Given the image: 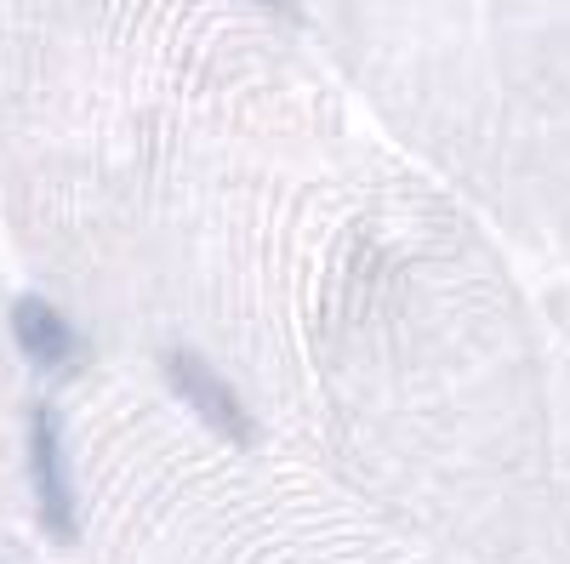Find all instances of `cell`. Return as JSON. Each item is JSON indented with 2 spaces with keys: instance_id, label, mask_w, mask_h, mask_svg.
<instances>
[{
  "instance_id": "1",
  "label": "cell",
  "mask_w": 570,
  "mask_h": 564,
  "mask_svg": "<svg viewBox=\"0 0 570 564\" xmlns=\"http://www.w3.org/2000/svg\"><path fill=\"white\" fill-rule=\"evenodd\" d=\"M29 485L40 525L52 542H80V507H75V479H69V451H63V422L52 405L29 410Z\"/></svg>"
},
{
  "instance_id": "2",
  "label": "cell",
  "mask_w": 570,
  "mask_h": 564,
  "mask_svg": "<svg viewBox=\"0 0 570 564\" xmlns=\"http://www.w3.org/2000/svg\"><path fill=\"white\" fill-rule=\"evenodd\" d=\"M160 370H166L171 394H177L188 410H195L206 428H217L223 439H252V422H246L240 394H234L195 348H166V354H160Z\"/></svg>"
},
{
  "instance_id": "3",
  "label": "cell",
  "mask_w": 570,
  "mask_h": 564,
  "mask_svg": "<svg viewBox=\"0 0 570 564\" xmlns=\"http://www.w3.org/2000/svg\"><path fill=\"white\" fill-rule=\"evenodd\" d=\"M12 343H18V354H23L35 370H46V376L80 365L75 325H69L52 303H46V297H18V303H12Z\"/></svg>"
},
{
  "instance_id": "4",
  "label": "cell",
  "mask_w": 570,
  "mask_h": 564,
  "mask_svg": "<svg viewBox=\"0 0 570 564\" xmlns=\"http://www.w3.org/2000/svg\"><path fill=\"white\" fill-rule=\"evenodd\" d=\"M257 7H268V12H297L292 0H257Z\"/></svg>"
}]
</instances>
